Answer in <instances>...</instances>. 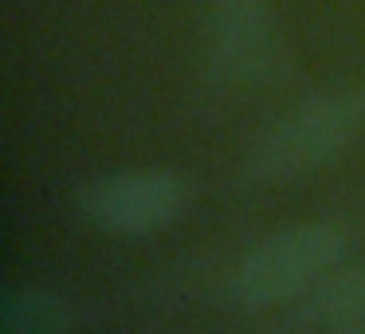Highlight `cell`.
<instances>
[{"label": "cell", "mask_w": 365, "mask_h": 334, "mask_svg": "<svg viewBox=\"0 0 365 334\" xmlns=\"http://www.w3.org/2000/svg\"><path fill=\"white\" fill-rule=\"evenodd\" d=\"M365 138V83L302 98L275 118L244 153V177L255 185L299 181L326 169Z\"/></svg>", "instance_id": "cell-1"}, {"label": "cell", "mask_w": 365, "mask_h": 334, "mask_svg": "<svg viewBox=\"0 0 365 334\" xmlns=\"http://www.w3.org/2000/svg\"><path fill=\"white\" fill-rule=\"evenodd\" d=\"M346 252V232L326 221H302L263 236L232 271V295L240 307L263 310L307 299Z\"/></svg>", "instance_id": "cell-2"}, {"label": "cell", "mask_w": 365, "mask_h": 334, "mask_svg": "<svg viewBox=\"0 0 365 334\" xmlns=\"http://www.w3.org/2000/svg\"><path fill=\"white\" fill-rule=\"evenodd\" d=\"M189 181L173 169H122V173L91 177L75 205L110 236H158L189 208Z\"/></svg>", "instance_id": "cell-3"}, {"label": "cell", "mask_w": 365, "mask_h": 334, "mask_svg": "<svg viewBox=\"0 0 365 334\" xmlns=\"http://www.w3.org/2000/svg\"><path fill=\"white\" fill-rule=\"evenodd\" d=\"M208 71L216 83H255L271 64L267 0H212L205 24Z\"/></svg>", "instance_id": "cell-4"}, {"label": "cell", "mask_w": 365, "mask_h": 334, "mask_svg": "<svg viewBox=\"0 0 365 334\" xmlns=\"http://www.w3.org/2000/svg\"><path fill=\"white\" fill-rule=\"evenodd\" d=\"M71 307L59 291L12 283L0 299V334H71Z\"/></svg>", "instance_id": "cell-5"}, {"label": "cell", "mask_w": 365, "mask_h": 334, "mask_svg": "<svg viewBox=\"0 0 365 334\" xmlns=\"http://www.w3.org/2000/svg\"><path fill=\"white\" fill-rule=\"evenodd\" d=\"M302 315L310 323H326V326H361L365 323V260L334 268L302 299Z\"/></svg>", "instance_id": "cell-6"}, {"label": "cell", "mask_w": 365, "mask_h": 334, "mask_svg": "<svg viewBox=\"0 0 365 334\" xmlns=\"http://www.w3.org/2000/svg\"><path fill=\"white\" fill-rule=\"evenodd\" d=\"M330 334H365V323L361 326H334Z\"/></svg>", "instance_id": "cell-7"}]
</instances>
